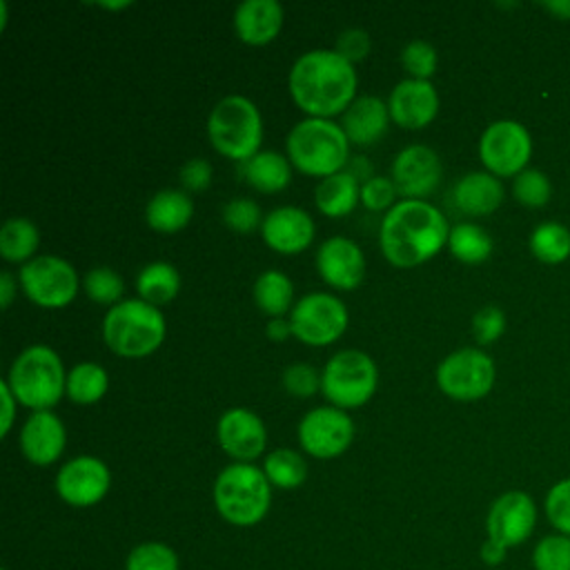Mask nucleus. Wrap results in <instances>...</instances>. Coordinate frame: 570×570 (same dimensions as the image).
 I'll list each match as a JSON object with an SVG mask.
<instances>
[{"label": "nucleus", "instance_id": "obj_38", "mask_svg": "<svg viewBox=\"0 0 570 570\" xmlns=\"http://www.w3.org/2000/svg\"><path fill=\"white\" fill-rule=\"evenodd\" d=\"M512 196L525 207H543L552 196V185L543 171L523 169L512 180Z\"/></svg>", "mask_w": 570, "mask_h": 570}, {"label": "nucleus", "instance_id": "obj_20", "mask_svg": "<svg viewBox=\"0 0 570 570\" xmlns=\"http://www.w3.org/2000/svg\"><path fill=\"white\" fill-rule=\"evenodd\" d=\"M67 443L62 421L51 410H36L27 416L20 430V450L33 465H51L60 459Z\"/></svg>", "mask_w": 570, "mask_h": 570}, {"label": "nucleus", "instance_id": "obj_53", "mask_svg": "<svg viewBox=\"0 0 570 570\" xmlns=\"http://www.w3.org/2000/svg\"><path fill=\"white\" fill-rule=\"evenodd\" d=\"M4 22H7V2L0 0V27H4Z\"/></svg>", "mask_w": 570, "mask_h": 570}, {"label": "nucleus", "instance_id": "obj_6", "mask_svg": "<svg viewBox=\"0 0 570 570\" xmlns=\"http://www.w3.org/2000/svg\"><path fill=\"white\" fill-rule=\"evenodd\" d=\"M7 385L24 407L49 410L67 387V374L60 356L49 345H29L22 350L7 374Z\"/></svg>", "mask_w": 570, "mask_h": 570}, {"label": "nucleus", "instance_id": "obj_25", "mask_svg": "<svg viewBox=\"0 0 570 570\" xmlns=\"http://www.w3.org/2000/svg\"><path fill=\"white\" fill-rule=\"evenodd\" d=\"M194 216V200L183 189H160L156 191L147 207V225L160 234H174L183 229Z\"/></svg>", "mask_w": 570, "mask_h": 570}, {"label": "nucleus", "instance_id": "obj_1", "mask_svg": "<svg viewBox=\"0 0 570 570\" xmlns=\"http://www.w3.org/2000/svg\"><path fill=\"white\" fill-rule=\"evenodd\" d=\"M287 85L309 118H330L352 105L358 78L354 65L334 49H312L294 60Z\"/></svg>", "mask_w": 570, "mask_h": 570}, {"label": "nucleus", "instance_id": "obj_32", "mask_svg": "<svg viewBox=\"0 0 570 570\" xmlns=\"http://www.w3.org/2000/svg\"><path fill=\"white\" fill-rule=\"evenodd\" d=\"M263 472L274 488L294 490L307 476V463L301 452L292 448H276L265 456Z\"/></svg>", "mask_w": 570, "mask_h": 570}, {"label": "nucleus", "instance_id": "obj_3", "mask_svg": "<svg viewBox=\"0 0 570 570\" xmlns=\"http://www.w3.org/2000/svg\"><path fill=\"white\" fill-rule=\"evenodd\" d=\"M289 163L307 174L327 178L343 171L350 158V140L343 127L330 118H305L296 122L285 140Z\"/></svg>", "mask_w": 570, "mask_h": 570}, {"label": "nucleus", "instance_id": "obj_46", "mask_svg": "<svg viewBox=\"0 0 570 570\" xmlns=\"http://www.w3.org/2000/svg\"><path fill=\"white\" fill-rule=\"evenodd\" d=\"M178 176H180V183H183L185 189H189V191H203V189H207L209 183H212V165H209V160H205V158H189V160L180 167Z\"/></svg>", "mask_w": 570, "mask_h": 570}, {"label": "nucleus", "instance_id": "obj_11", "mask_svg": "<svg viewBox=\"0 0 570 570\" xmlns=\"http://www.w3.org/2000/svg\"><path fill=\"white\" fill-rule=\"evenodd\" d=\"M289 325L298 341L323 347L334 343L345 332L347 309L334 294L309 292L294 303Z\"/></svg>", "mask_w": 570, "mask_h": 570}, {"label": "nucleus", "instance_id": "obj_36", "mask_svg": "<svg viewBox=\"0 0 570 570\" xmlns=\"http://www.w3.org/2000/svg\"><path fill=\"white\" fill-rule=\"evenodd\" d=\"M532 570H570V537L550 532L541 537L530 554Z\"/></svg>", "mask_w": 570, "mask_h": 570}, {"label": "nucleus", "instance_id": "obj_54", "mask_svg": "<svg viewBox=\"0 0 570 570\" xmlns=\"http://www.w3.org/2000/svg\"><path fill=\"white\" fill-rule=\"evenodd\" d=\"M2 570H7V568H2Z\"/></svg>", "mask_w": 570, "mask_h": 570}, {"label": "nucleus", "instance_id": "obj_26", "mask_svg": "<svg viewBox=\"0 0 570 570\" xmlns=\"http://www.w3.org/2000/svg\"><path fill=\"white\" fill-rule=\"evenodd\" d=\"M361 200V185L358 178L352 171H338L327 178H321V183L314 189V203L321 209V214L330 218H338L350 214L356 203Z\"/></svg>", "mask_w": 570, "mask_h": 570}, {"label": "nucleus", "instance_id": "obj_17", "mask_svg": "<svg viewBox=\"0 0 570 570\" xmlns=\"http://www.w3.org/2000/svg\"><path fill=\"white\" fill-rule=\"evenodd\" d=\"M216 436L225 454H229L238 463H249L258 459L267 443L265 423L247 407L225 410L218 419Z\"/></svg>", "mask_w": 570, "mask_h": 570}, {"label": "nucleus", "instance_id": "obj_42", "mask_svg": "<svg viewBox=\"0 0 570 570\" xmlns=\"http://www.w3.org/2000/svg\"><path fill=\"white\" fill-rule=\"evenodd\" d=\"M283 387L292 396L307 399L321 387V374L309 363H292L283 370Z\"/></svg>", "mask_w": 570, "mask_h": 570}, {"label": "nucleus", "instance_id": "obj_35", "mask_svg": "<svg viewBox=\"0 0 570 570\" xmlns=\"http://www.w3.org/2000/svg\"><path fill=\"white\" fill-rule=\"evenodd\" d=\"M125 570H180L178 554L163 541H142L125 559Z\"/></svg>", "mask_w": 570, "mask_h": 570}, {"label": "nucleus", "instance_id": "obj_5", "mask_svg": "<svg viewBox=\"0 0 570 570\" xmlns=\"http://www.w3.org/2000/svg\"><path fill=\"white\" fill-rule=\"evenodd\" d=\"M107 347L125 358L151 354L165 338V316L142 298H127L107 309L102 318Z\"/></svg>", "mask_w": 570, "mask_h": 570}, {"label": "nucleus", "instance_id": "obj_23", "mask_svg": "<svg viewBox=\"0 0 570 570\" xmlns=\"http://www.w3.org/2000/svg\"><path fill=\"white\" fill-rule=\"evenodd\" d=\"M390 109L379 96H358L343 111L341 127L350 142L367 147L374 145L387 129Z\"/></svg>", "mask_w": 570, "mask_h": 570}, {"label": "nucleus", "instance_id": "obj_43", "mask_svg": "<svg viewBox=\"0 0 570 570\" xmlns=\"http://www.w3.org/2000/svg\"><path fill=\"white\" fill-rule=\"evenodd\" d=\"M503 330H505V314L497 305H483L472 316V334L481 345L494 343L503 334Z\"/></svg>", "mask_w": 570, "mask_h": 570}, {"label": "nucleus", "instance_id": "obj_48", "mask_svg": "<svg viewBox=\"0 0 570 570\" xmlns=\"http://www.w3.org/2000/svg\"><path fill=\"white\" fill-rule=\"evenodd\" d=\"M0 394H2V407H4V416H2L0 434H2V436H7V434H9V430H11V423H13V410H16L13 401H16V396H13V392L9 390L7 381H2V383H0Z\"/></svg>", "mask_w": 570, "mask_h": 570}, {"label": "nucleus", "instance_id": "obj_52", "mask_svg": "<svg viewBox=\"0 0 570 570\" xmlns=\"http://www.w3.org/2000/svg\"><path fill=\"white\" fill-rule=\"evenodd\" d=\"M102 9H122V7H129L131 2L129 0H120V2H98Z\"/></svg>", "mask_w": 570, "mask_h": 570}, {"label": "nucleus", "instance_id": "obj_44", "mask_svg": "<svg viewBox=\"0 0 570 570\" xmlns=\"http://www.w3.org/2000/svg\"><path fill=\"white\" fill-rule=\"evenodd\" d=\"M396 194L399 191H396L392 178H385V176H370L361 185V203L372 212H381V209L392 207Z\"/></svg>", "mask_w": 570, "mask_h": 570}, {"label": "nucleus", "instance_id": "obj_37", "mask_svg": "<svg viewBox=\"0 0 570 570\" xmlns=\"http://www.w3.org/2000/svg\"><path fill=\"white\" fill-rule=\"evenodd\" d=\"M82 287L91 301L100 305H111V307L120 303V296L125 292V283L120 274L107 265L91 267L82 278Z\"/></svg>", "mask_w": 570, "mask_h": 570}, {"label": "nucleus", "instance_id": "obj_30", "mask_svg": "<svg viewBox=\"0 0 570 570\" xmlns=\"http://www.w3.org/2000/svg\"><path fill=\"white\" fill-rule=\"evenodd\" d=\"M254 301L261 312L278 318L292 307L294 285L283 272L265 269L254 281Z\"/></svg>", "mask_w": 570, "mask_h": 570}, {"label": "nucleus", "instance_id": "obj_34", "mask_svg": "<svg viewBox=\"0 0 570 570\" xmlns=\"http://www.w3.org/2000/svg\"><path fill=\"white\" fill-rule=\"evenodd\" d=\"M530 252L546 265L563 263L570 256V229L557 220L539 223L530 234Z\"/></svg>", "mask_w": 570, "mask_h": 570}, {"label": "nucleus", "instance_id": "obj_47", "mask_svg": "<svg viewBox=\"0 0 570 570\" xmlns=\"http://www.w3.org/2000/svg\"><path fill=\"white\" fill-rule=\"evenodd\" d=\"M508 548H503L501 543H497V541H492V539H488L485 537V541L481 543V548H479V557H481V561L485 563V566H501L503 561H505V557H508Z\"/></svg>", "mask_w": 570, "mask_h": 570}, {"label": "nucleus", "instance_id": "obj_27", "mask_svg": "<svg viewBox=\"0 0 570 570\" xmlns=\"http://www.w3.org/2000/svg\"><path fill=\"white\" fill-rule=\"evenodd\" d=\"M245 178L258 191H281L292 180V163L274 149H265L245 160Z\"/></svg>", "mask_w": 570, "mask_h": 570}, {"label": "nucleus", "instance_id": "obj_21", "mask_svg": "<svg viewBox=\"0 0 570 570\" xmlns=\"http://www.w3.org/2000/svg\"><path fill=\"white\" fill-rule=\"evenodd\" d=\"M261 236L278 254H298L314 238V220L305 209L283 205L263 218Z\"/></svg>", "mask_w": 570, "mask_h": 570}, {"label": "nucleus", "instance_id": "obj_15", "mask_svg": "<svg viewBox=\"0 0 570 570\" xmlns=\"http://www.w3.org/2000/svg\"><path fill=\"white\" fill-rule=\"evenodd\" d=\"M111 485L107 463L91 454L69 459L56 474V492L71 508H91L100 503Z\"/></svg>", "mask_w": 570, "mask_h": 570}, {"label": "nucleus", "instance_id": "obj_49", "mask_svg": "<svg viewBox=\"0 0 570 570\" xmlns=\"http://www.w3.org/2000/svg\"><path fill=\"white\" fill-rule=\"evenodd\" d=\"M13 292H16V281H13V274L11 272H2L0 274V307L7 309L13 301Z\"/></svg>", "mask_w": 570, "mask_h": 570}, {"label": "nucleus", "instance_id": "obj_51", "mask_svg": "<svg viewBox=\"0 0 570 570\" xmlns=\"http://www.w3.org/2000/svg\"><path fill=\"white\" fill-rule=\"evenodd\" d=\"M541 7L559 20H570V0H552V2H543Z\"/></svg>", "mask_w": 570, "mask_h": 570}, {"label": "nucleus", "instance_id": "obj_39", "mask_svg": "<svg viewBox=\"0 0 570 570\" xmlns=\"http://www.w3.org/2000/svg\"><path fill=\"white\" fill-rule=\"evenodd\" d=\"M543 512L554 532L570 537V476L557 481L548 490L543 499Z\"/></svg>", "mask_w": 570, "mask_h": 570}, {"label": "nucleus", "instance_id": "obj_31", "mask_svg": "<svg viewBox=\"0 0 570 570\" xmlns=\"http://www.w3.org/2000/svg\"><path fill=\"white\" fill-rule=\"evenodd\" d=\"M107 385H109L107 370H105L102 365H98V363L85 361V363L73 365V367L67 372V387H65V394H67L73 403L89 405V403H96V401H100V399L105 396Z\"/></svg>", "mask_w": 570, "mask_h": 570}, {"label": "nucleus", "instance_id": "obj_40", "mask_svg": "<svg viewBox=\"0 0 570 570\" xmlns=\"http://www.w3.org/2000/svg\"><path fill=\"white\" fill-rule=\"evenodd\" d=\"M401 65L410 78L430 80L436 69V49L428 40H410L401 51Z\"/></svg>", "mask_w": 570, "mask_h": 570}, {"label": "nucleus", "instance_id": "obj_45", "mask_svg": "<svg viewBox=\"0 0 570 570\" xmlns=\"http://www.w3.org/2000/svg\"><path fill=\"white\" fill-rule=\"evenodd\" d=\"M370 47H372L370 33L365 29H361V27H350V29H343L336 36L334 51L338 56H343L347 62L354 65V62L363 60L370 53Z\"/></svg>", "mask_w": 570, "mask_h": 570}, {"label": "nucleus", "instance_id": "obj_16", "mask_svg": "<svg viewBox=\"0 0 570 570\" xmlns=\"http://www.w3.org/2000/svg\"><path fill=\"white\" fill-rule=\"evenodd\" d=\"M443 165L428 145H407L392 160V183L396 191L412 200H423L441 183Z\"/></svg>", "mask_w": 570, "mask_h": 570}, {"label": "nucleus", "instance_id": "obj_33", "mask_svg": "<svg viewBox=\"0 0 570 570\" xmlns=\"http://www.w3.org/2000/svg\"><path fill=\"white\" fill-rule=\"evenodd\" d=\"M448 247L454 258L468 265L483 263L492 254V238L490 234L474 223H459L450 229Z\"/></svg>", "mask_w": 570, "mask_h": 570}, {"label": "nucleus", "instance_id": "obj_10", "mask_svg": "<svg viewBox=\"0 0 570 570\" xmlns=\"http://www.w3.org/2000/svg\"><path fill=\"white\" fill-rule=\"evenodd\" d=\"M18 281L29 301L51 309L69 305L80 285L73 265L53 254H40L22 263Z\"/></svg>", "mask_w": 570, "mask_h": 570}, {"label": "nucleus", "instance_id": "obj_29", "mask_svg": "<svg viewBox=\"0 0 570 570\" xmlns=\"http://www.w3.org/2000/svg\"><path fill=\"white\" fill-rule=\"evenodd\" d=\"M40 232L36 223H31L24 216H11L2 223L0 229V254L4 261L20 263L31 261L33 252L38 249Z\"/></svg>", "mask_w": 570, "mask_h": 570}, {"label": "nucleus", "instance_id": "obj_50", "mask_svg": "<svg viewBox=\"0 0 570 570\" xmlns=\"http://www.w3.org/2000/svg\"><path fill=\"white\" fill-rule=\"evenodd\" d=\"M265 332H267V336H269L272 341H285L287 334H292V325H289V321H283V318L278 316V318H274V321L267 323Z\"/></svg>", "mask_w": 570, "mask_h": 570}, {"label": "nucleus", "instance_id": "obj_18", "mask_svg": "<svg viewBox=\"0 0 570 570\" xmlns=\"http://www.w3.org/2000/svg\"><path fill=\"white\" fill-rule=\"evenodd\" d=\"M387 109L399 127L421 129L434 120L439 111V94L430 80L405 78L390 91Z\"/></svg>", "mask_w": 570, "mask_h": 570}, {"label": "nucleus", "instance_id": "obj_7", "mask_svg": "<svg viewBox=\"0 0 570 570\" xmlns=\"http://www.w3.org/2000/svg\"><path fill=\"white\" fill-rule=\"evenodd\" d=\"M207 136L218 154L232 160H249L258 154V145L263 140L258 107L240 94L220 98L207 116Z\"/></svg>", "mask_w": 570, "mask_h": 570}, {"label": "nucleus", "instance_id": "obj_28", "mask_svg": "<svg viewBox=\"0 0 570 570\" xmlns=\"http://www.w3.org/2000/svg\"><path fill=\"white\" fill-rule=\"evenodd\" d=\"M136 289L145 303L156 305V307L165 305L180 289L178 269L167 261L147 263L136 276Z\"/></svg>", "mask_w": 570, "mask_h": 570}, {"label": "nucleus", "instance_id": "obj_41", "mask_svg": "<svg viewBox=\"0 0 570 570\" xmlns=\"http://www.w3.org/2000/svg\"><path fill=\"white\" fill-rule=\"evenodd\" d=\"M223 220L229 229L238 234H247L263 225L261 207L252 198H232L223 207Z\"/></svg>", "mask_w": 570, "mask_h": 570}, {"label": "nucleus", "instance_id": "obj_22", "mask_svg": "<svg viewBox=\"0 0 570 570\" xmlns=\"http://www.w3.org/2000/svg\"><path fill=\"white\" fill-rule=\"evenodd\" d=\"M283 18L278 0H243L234 11V29L247 45H267L278 36Z\"/></svg>", "mask_w": 570, "mask_h": 570}, {"label": "nucleus", "instance_id": "obj_8", "mask_svg": "<svg viewBox=\"0 0 570 570\" xmlns=\"http://www.w3.org/2000/svg\"><path fill=\"white\" fill-rule=\"evenodd\" d=\"M379 372L361 350H341L325 363L321 372V390L334 407H358L367 403L376 390Z\"/></svg>", "mask_w": 570, "mask_h": 570}, {"label": "nucleus", "instance_id": "obj_9", "mask_svg": "<svg viewBox=\"0 0 570 570\" xmlns=\"http://www.w3.org/2000/svg\"><path fill=\"white\" fill-rule=\"evenodd\" d=\"M494 361L479 347H461L436 367L439 390L456 401L483 399L494 385Z\"/></svg>", "mask_w": 570, "mask_h": 570}, {"label": "nucleus", "instance_id": "obj_19", "mask_svg": "<svg viewBox=\"0 0 570 570\" xmlns=\"http://www.w3.org/2000/svg\"><path fill=\"white\" fill-rule=\"evenodd\" d=\"M316 269L321 278L336 289H354L365 274V256L361 247L345 236H332L316 252Z\"/></svg>", "mask_w": 570, "mask_h": 570}, {"label": "nucleus", "instance_id": "obj_4", "mask_svg": "<svg viewBox=\"0 0 570 570\" xmlns=\"http://www.w3.org/2000/svg\"><path fill=\"white\" fill-rule=\"evenodd\" d=\"M272 503V483L252 463H232L214 481V505L218 514L236 525L249 528L265 519Z\"/></svg>", "mask_w": 570, "mask_h": 570}, {"label": "nucleus", "instance_id": "obj_14", "mask_svg": "<svg viewBox=\"0 0 570 570\" xmlns=\"http://www.w3.org/2000/svg\"><path fill=\"white\" fill-rule=\"evenodd\" d=\"M354 439V421L341 407H312L298 423L301 448L316 459H334L343 454Z\"/></svg>", "mask_w": 570, "mask_h": 570}, {"label": "nucleus", "instance_id": "obj_2", "mask_svg": "<svg viewBox=\"0 0 570 570\" xmlns=\"http://www.w3.org/2000/svg\"><path fill=\"white\" fill-rule=\"evenodd\" d=\"M445 216L428 200L403 198L381 220L379 243L383 256L396 267H414L432 258L448 243Z\"/></svg>", "mask_w": 570, "mask_h": 570}, {"label": "nucleus", "instance_id": "obj_12", "mask_svg": "<svg viewBox=\"0 0 570 570\" xmlns=\"http://www.w3.org/2000/svg\"><path fill=\"white\" fill-rule=\"evenodd\" d=\"M532 156V138L528 129L510 118L490 122L479 140V158L497 178L517 176L528 169Z\"/></svg>", "mask_w": 570, "mask_h": 570}, {"label": "nucleus", "instance_id": "obj_13", "mask_svg": "<svg viewBox=\"0 0 570 570\" xmlns=\"http://www.w3.org/2000/svg\"><path fill=\"white\" fill-rule=\"evenodd\" d=\"M537 519L539 510L534 499L523 490H508L492 501L485 517V534L512 550L532 537Z\"/></svg>", "mask_w": 570, "mask_h": 570}, {"label": "nucleus", "instance_id": "obj_24", "mask_svg": "<svg viewBox=\"0 0 570 570\" xmlns=\"http://www.w3.org/2000/svg\"><path fill=\"white\" fill-rule=\"evenodd\" d=\"M503 185L494 174L470 171L456 180L452 200L468 216H488L503 203Z\"/></svg>", "mask_w": 570, "mask_h": 570}]
</instances>
